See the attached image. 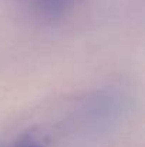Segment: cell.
<instances>
[{
	"label": "cell",
	"instance_id": "6da1fadb",
	"mask_svg": "<svg viewBox=\"0 0 145 147\" xmlns=\"http://www.w3.org/2000/svg\"><path fill=\"white\" fill-rule=\"evenodd\" d=\"M122 109V100L114 92H98L84 98L77 110L86 123L96 126L112 123Z\"/></svg>",
	"mask_w": 145,
	"mask_h": 147
},
{
	"label": "cell",
	"instance_id": "7a4b0ae2",
	"mask_svg": "<svg viewBox=\"0 0 145 147\" xmlns=\"http://www.w3.org/2000/svg\"><path fill=\"white\" fill-rule=\"evenodd\" d=\"M80 0H24L27 11L41 22H58L70 14Z\"/></svg>",
	"mask_w": 145,
	"mask_h": 147
},
{
	"label": "cell",
	"instance_id": "3957f363",
	"mask_svg": "<svg viewBox=\"0 0 145 147\" xmlns=\"http://www.w3.org/2000/svg\"><path fill=\"white\" fill-rule=\"evenodd\" d=\"M0 147H48L47 142L37 134H23Z\"/></svg>",
	"mask_w": 145,
	"mask_h": 147
}]
</instances>
